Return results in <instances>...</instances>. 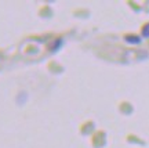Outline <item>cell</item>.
I'll return each instance as SVG.
<instances>
[{
	"label": "cell",
	"instance_id": "6da1fadb",
	"mask_svg": "<svg viewBox=\"0 0 149 148\" xmlns=\"http://www.w3.org/2000/svg\"><path fill=\"white\" fill-rule=\"evenodd\" d=\"M124 40L130 44H139V43L142 42V39L139 36H135V35H127V36L124 37Z\"/></svg>",
	"mask_w": 149,
	"mask_h": 148
},
{
	"label": "cell",
	"instance_id": "7a4b0ae2",
	"mask_svg": "<svg viewBox=\"0 0 149 148\" xmlns=\"http://www.w3.org/2000/svg\"><path fill=\"white\" fill-rule=\"evenodd\" d=\"M62 44H64V40H62V39H57V40H54V43L50 46V50H51V51H57V50L61 48Z\"/></svg>",
	"mask_w": 149,
	"mask_h": 148
},
{
	"label": "cell",
	"instance_id": "3957f363",
	"mask_svg": "<svg viewBox=\"0 0 149 148\" xmlns=\"http://www.w3.org/2000/svg\"><path fill=\"white\" fill-rule=\"evenodd\" d=\"M142 37H145V39H148L149 37V22L142 28Z\"/></svg>",
	"mask_w": 149,
	"mask_h": 148
}]
</instances>
